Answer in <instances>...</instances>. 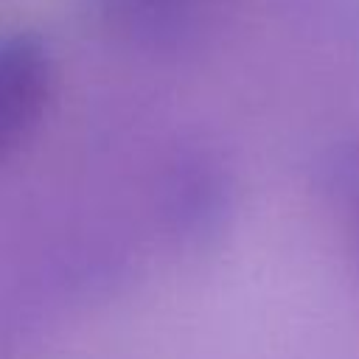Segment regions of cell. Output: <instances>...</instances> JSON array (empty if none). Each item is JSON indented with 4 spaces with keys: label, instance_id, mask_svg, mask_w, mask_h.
Returning a JSON list of instances; mask_svg holds the SVG:
<instances>
[{
    "label": "cell",
    "instance_id": "cell-1",
    "mask_svg": "<svg viewBox=\"0 0 359 359\" xmlns=\"http://www.w3.org/2000/svg\"><path fill=\"white\" fill-rule=\"evenodd\" d=\"M53 93V59L31 31L0 39V160L39 123Z\"/></svg>",
    "mask_w": 359,
    "mask_h": 359
},
{
    "label": "cell",
    "instance_id": "cell-3",
    "mask_svg": "<svg viewBox=\"0 0 359 359\" xmlns=\"http://www.w3.org/2000/svg\"><path fill=\"white\" fill-rule=\"evenodd\" d=\"M337 180L348 196V208H351V219H353V230H356V241H359V149H353V151H348V157H342Z\"/></svg>",
    "mask_w": 359,
    "mask_h": 359
},
{
    "label": "cell",
    "instance_id": "cell-2",
    "mask_svg": "<svg viewBox=\"0 0 359 359\" xmlns=\"http://www.w3.org/2000/svg\"><path fill=\"white\" fill-rule=\"evenodd\" d=\"M194 0H107V8L118 14L121 22L157 34V31H171L180 25V17L188 14Z\"/></svg>",
    "mask_w": 359,
    "mask_h": 359
}]
</instances>
